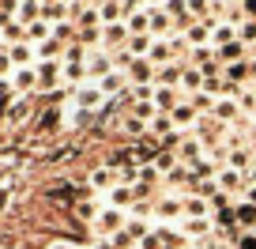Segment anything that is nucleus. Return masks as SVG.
I'll use <instances>...</instances> for the list:
<instances>
[{"mask_svg":"<svg viewBox=\"0 0 256 249\" xmlns=\"http://www.w3.org/2000/svg\"><path fill=\"white\" fill-rule=\"evenodd\" d=\"M124 129H128V132H132V136H140V132H144V125H140V121H136V117H124Z\"/></svg>","mask_w":256,"mask_h":249,"instance_id":"473e14b6","label":"nucleus"},{"mask_svg":"<svg viewBox=\"0 0 256 249\" xmlns=\"http://www.w3.org/2000/svg\"><path fill=\"white\" fill-rule=\"evenodd\" d=\"M56 121H60V113H56V110H46V113H42V117H38V129H56Z\"/></svg>","mask_w":256,"mask_h":249,"instance_id":"ddd939ff","label":"nucleus"},{"mask_svg":"<svg viewBox=\"0 0 256 249\" xmlns=\"http://www.w3.org/2000/svg\"><path fill=\"white\" fill-rule=\"evenodd\" d=\"M8 208V189H0V211Z\"/></svg>","mask_w":256,"mask_h":249,"instance_id":"a19ab883","label":"nucleus"},{"mask_svg":"<svg viewBox=\"0 0 256 249\" xmlns=\"http://www.w3.org/2000/svg\"><path fill=\"white\" fill-rule=\"evenodd\" d=\"M204 38H208V27H204V23L188 27V42H204Z\"/></svg>","mask_w":256,"mask_h":249,"instance_id":"5701e85b","label":"nucleus"},{"mask_svg":"<svg viewBox=\"0 0 256 249\" xmlns=\"http://www.w3.org/2000/svg\"><path fill=\"white\" fill-rule=\"evenodd\" d=\"M170 117H174L177 125H188V121H196V110H192V106H177V110L170 113Z\"/></svg>","mask_w":256,"mask_h":249,"instance_id":"1a4fd4ad","label":"nucleus"},{"mask_svg":"<svg viewBox=\"0 0 256 249\" xmlns=\"http://www.w3.org/2000/svg\"><path fill=\"white\" fill-rule=\"evenodd\" d=\"M188 8L196 12V16H204V12H208V0H188Z\"/></svg>","mask_w":256,"mask_h":249,"instance_id":"c9c22d12","label":"nucleus"},{"mask_svg":"<svg viewBox=\"0 0 256 249\" xmlns=\"http://www.w3.org/2000/svg\"><path fill=\"white\" fill-rule=\"evenodd\" d=\"M238 53H241V46H226V49H218L215 61H230V65H234V61H238Z\"/></svg>","mask_w":256,"mask_h":249,"instance_id":"aec40b11","label":"nucleus"},{"mask_svg":"<svg viewBox=\"0 0 256 249\" xmlns=\"http://www.w3.org/2000/svg\"><path fill=\"white\" fill-rule=\"evenodd\" d=\"M26 113H30V102H16V106H8V121L16 125V121H23Z\"/></svg>","mask_w":256,"mask_h":249,"instance_id":"9b49d317","label":"nucleus"},{"mask_svg":"<svg viewBox=\"0 0 256 249\" xmlns=\"http://www.w3.org/2000/svg\"><path fill=\"white\" fill-rule=\"evenodd\" d=\"M151 27H154L158 34H166V27H170V16H166V12H154V16H151Z\"/></svg>","mask_w":256,"mask_h":249,"instance_id":"a211bd4d","label":"nucleus"},{"mask_svg":"<svg viewBox=\"0 0 256 249\" xmlns=\"http://www.w3.org/2000/svg\"><path fill=\"white\" fill-rule=\"evenodd\" d=\"M241 38H245V42H256V19H248V23L241 27Z\"/></svg>","mask_w":256,"mask_h":249,"instance_id":"c756f323","label":"nucleus"},{"mask_svg":"<svg viewBox=\"0 0 256 249\" xmlns=\"http://www.w3.org/2000/svg\"><path fill=\"white\" fill-rule=\"evenodd\" d=\"M56 80V65H42V76H38V83H53Z\"/></svg>","mask_w":256,"mask_h":249,"instance_id":"393cba45","label":"nucleus"},{"mask_svg":"<svg viewBox=\"0 0 256 249\" xmlns=\"http://www.w3.org/2000/svg\"><path fill=\"white\" fill-rule=\"evenodd\" d=\"M128 31H132V34H144V31H147V19H144V16H132V23H128Z\"/></svg>","mask_w":256,"mask_h":249,"instance_id":"c85d7f7f","label":"nucleus"},{"mask_svg":"<svg viewBox=\"0 0 256 249\" xmlns=\"http://www.w3.org/2000/svg\"><path fill=\"white\" fill-rule=\"evenodd\" d=\"M128 72H132V76H136L140 83H144L147 76H151V68H147V61H132V68H128Z\"/></svg>","mask_w":256,"mask_h":249,"instance_id":"dca6fc26","label":"nucleus"},{"mask_svg":"<svg viewBox=\"0 0 256 249\" xmlns=\"http://www.w3.org/2000/svg\"><path fill=\"white\" fill-rule=\"evenodd\" d=\"M200 72H204V76H215V72H218V61H215V57H211V61H204Z\"/></svg>","mask_w":256,"mask_h":249,"instance_id":"72a5a7b5","label":"nucleus"},{"mask_svg":"<svg viewBox=\"0 0 256 249\" xmlns=\"http://www.w3.org/2000/svg\"><path fill=\"white\" fill-rule=\"evenodd\" d=\"M248 200H252V204H256V185H252V189H248Z\"/></svg>","mask_w":256,"mask_h":249,"instance_id":"a18cd8bd","label":"nucleus"},{"mask_svg":"<svg viewBox=\"0 0 256 249\" xmlns=\"http://www.w3.org/2000/svg\"><path fill=\"white\" fill-rule=\"evenodd\" d=\"M245 12H248V16H256V0H245Z\"/></svg>","mask_w":256,"mask_h":249,"instance_id":"37998d69","label":"nucleus"},{"mask_svg":"<svg viewBox=\"0 0 256 249\" xmlns=\"http://www.w3.org/2000/svg\"><path fill=\"white\" fill-rule=\"evenodd\" d=\"M120 42H128V27L124 23H110L106 27V46H120Z\"/></svg>","mask_w":256,"mask_h":249,"instance_id":"f03ea898","label":"nucleus"},{"mask_svg":"<svg viewBox=\"0 0 256 249\" xmlns=\"http://www.w3.org/2000/svg\"><path fill=\"white\" fill-rule=\"evenodd\" d=\"M252 230H256V226H252Z\"/></svg>","mask_w":256,"mask_h":249,"instance_id":"3c124183","label":"nucleus"},{"mask_svg":"<svg viewBox=\"0 0 256 249\" xmlns=\"http://www.w3.org/2000/svg\"><path fill=\"white\" fill-rule=\"evenodd\" d=\"M154 102H158V110H170V113L177 110V98H174V91H158V95H154Z\"/></svg>","mask_w":256,"mask_h":249,"instance_id":"9d476101","label":"nucleus"},{"mask_svg":"<svg viewBox=\"0 0 256 249\" xmlns=\"http://www.w3.org/2000/svg\"><path fill=\"white\" fill-rule=\"evenodd\" d=\"M252 185H256V166H252Z\"/></svg>","mask_w":256,"mask_h":249,"instance_id":"09e8293b","label":"nucleus"},{"mask_svg":"<svg viewBox=\"0 0 256 249\" xmlns=\"http://www.w3.org/2000/svg\"><path fill=\"white\" fill-rule=\"evenodd\" d=\"M132 241H136V238H132L128 230H117V234H113V245H117V249H128Z\"/></svg>","mask_w":256,"mask_h":249,"instance_id":"4be33fe9","label":"nucleus"},{"mask_svg":"<svg viewBox=\"0 0 256 249\" xmlns=\"http://www.w3.org/2000/svg\"><path fill=\"white\" fill-rule=\"evenodd\" d=\"M90 181H94V189H110V185H113V166L94 170V174H90Z\"/></svg>","mask_w":256,"mask_h":249,"instance_id":"423d86ee","label":"nucleus"},{"mask_svg":"<svg viewBox=\"0 0 256 249\" xmlns=\"http://www.w3.org/2000/svg\"><path fill=\"white\" fill-rule=\"evenodd\" d=\"M238 249H256V230L241 234V238H238Z\"/></svg>","mask_w":256,"mask_h":249,"instance_id":"a878e982","label":"nucleus"},{"mask_svg":"<svg viewBox=\"0 0 256 249\" xmlns=\"http://www.w3.org/2000/svg\"><path fill=\"white\" fill-rule=\"evenodd\" d=\"M170 125H174V117H166V113L154 117V132H170Z\"/></svg>","mask_w":256,"mask_h":249,"instance_id":"bb28decb","label":"nucleus"},{"mask_svg":"<svg viewBox=\"0 0 256 249\" xmlns=\"http://www.w3.org/2000/svg\"><path fill=\"white\" fill-rule=\"evenodd\" d=\"M200 83H204V72H196V68H188V72H184V87H192V91H196Z\"/></svg>","mask_w":256,"mask_h":249,"instance_id":"6ab92c4d","label":"nucleus"},{"mask_svg":"<svg viewBox=\"0 0 256 249\" xmlns=\"http://www.w3.org/2000/svg\"><path fill=\"white\" fill-rule=\"evenodd\" d=\"M184 177H188V174H184V170H170V185H181Z\"/></svg>","mask_w":256,"mask_h":249,"instance_id":"e433bc0d","label":"nucleus"},{"mask_svg":"<svg viewBox=\"0 0 256 249\" xmlns=\"http://www.w3.org/2000/svg\"><path fill=\"white\" fill-rule=\"evenodd\" d=\"M132 4H140V0H124V8H132Z\"/></svg>","mask_w":256,"mask_h":249,"instance_id":"49530a36","label":"nucleus"},{"mask_svg":"<svg viewBox=\"0 0 256 249\" xmlns=\"http://www.w3.org/2000/svg\"><path fill=\"white\" fill-rule=\"evenodd\" d=\"M8 57H12V61H16V65H23V61H30V49H26V46H19V42H16Z\"/></svg>","mask_w":256,"mask_h":249,"instance_id":"f3484780","label":"nucleus"},{"mask_svg":"<svg viewBox=\"0 0 256 249\" xmlns=\"http://www.w3.org/2000/svg\"><path fill=\"white\" fill-rule=\"evenodd\" d=\"M94 38H98V31H94V27H87V31L80 34V42H94Z\"/></svg>","mask_w":256,"mask_h":249,"instance_id":"ea45409f","label":"nucleus"},{"mask_svg":"<svg viewBox=\"0 0 256 249\" xmlns=\"http://www.w3.org/2000/svg\"><path fill=\"white\" fill-rule=\"evenodd\" d=\"M19 87H34V72H23V76H19Z\"/></svg>","mask_w":256,"mask_h":249,"instance_id":"58836bf2","label":"nucleus"},{"mask_svg":"<svg viewBox=\"0 0 256 249\" xmlns=\"http://www.w3.org/2000/svg\"><path fill=\"white\" fill-rule=\"evenodd\" d=\"M26 38H30V42H46V38H49V27H46V19H34V23L26 27Z\"/></svg>","mask_w":256,"mask_h":249,"instance_id":"39448f33","label":"nucleus"},{"mask_svg":"<svg viewBox=\"0 0 256 249\" xmlns=\"http://www.w3.org/2000/svg\"><path fill=\"white\" fill-rule=\"evenodd\" d=\"M177 211H181V204H177V200H162L158 204V215H177Z\"/></svg>","mask_w":256,"mask_h":249,"instance_id":"b1692460","label":"nucleus"},{"mask_svg":"<svg viewBox=\"0 0 256 249\" xmlns=\"http://www.w3.org/2000/svg\"><path fill=\"white\" fill-rule=\"evenodd\" d=\"M46 200H56V204H76V200H80V193H76L72 185H68V189H49Z\"/></svg>","mask_w":256,"mask_h":249,"instance_id":"20e7f679","label":"nucleus"},{"mask_svg":"<svg viewBox=\"0 0 256 249\" xmlns=\"http://www.w3.org/2000/svg\"><path fill=\"white\" fill-rule=\"evenodd\" d=\"M218 181H222V189H241V174H238V170H226Z\"/></svg>","mask_w":256,"mask_h":249,"instance_id":"4468645a","label":"nucleus"},{"mask_svg":"<svg viewBox=\"0 0 256 249\" xmlns=\"http://www.w3.org/2000/svg\"><path fill=\"white\" fill-rule=\"evenodd\" d=\"M98 16H102V19H117L120 4H117V0H98Z\"/></svg>","mask_w":256,"mask_h":249,"instance_id":"6e6552de","label":"nucleus"},{"mask_svg":"<svg viewBox=\"0 0 256 249\" xmlns=\"http://www.w3.org/2000/svg\"><path fill=\"white\" fill-rule=\"evenodd\" d=\"M184 211H188V219H204L208 215V204L200 196H192V200H184Z\"/></svg>","mask_w":256,"mask_h":249,"instance_id":"0eeeda50","label":"nucleus"},{"mask_svg":"<svg viewBox=\"0 0 256 249\" xmlns=\"http://www.w3.org/2000/svg\"><path fill=\"white\" fill-rule=\"evenodd\" d=\"M53 249H68V245H53Z\"/></svg>","mask_w":256,"mask_h":249,"instance_id":"8fccbe9b","label":"nucleus"},{"mask_svg":"<svg viewBox=\"0 0 256 249\" xmlns=\"http://www.w3.org/2000/svg\"><path fill=\"white\" fill-rule=\"evenodd\" d=\"M0 8H4V12H16V0H0Z\"/></svg>","mask_w":256,"mask_h":249,"instance_id":"79ce46f5","label":"nucleus"},{"mask_svg":"<svg viewBox=\"0 0 256 249\" xmlns=\"http://www.w3.org/2000/svg\"><path fill=\"white\" fill-rule=\"evenodd\" d=\"M132 196H136V193H132V189H128V185H124V189H117V193H113V200H117V204H128V200H132Z\"/></svg>","mask_w":256,"mask_h":249,"instance_id":"2f4dec72","label":"nucleus"},{"mask_svg":"<svg viewBox=\"0 0 256 249\" xmlns=\"http://www.w3.org/2000/svg\"><path fill=\"white\" fill-rule=\"evenodd\" d=\"M94 249H117V245H113V241H98Z\"/></svg>","mask_w":256,"mask_h":249,"instance_id":"c03bdc74","label":"nucleus"},{"mask_svg":"<svg viewBox=\"0 0 256 249\" xmlns=\"http://www.w3.org/2000/svg\"><path fill=\"white\" fill-rule=\"evenodd\" d=\"M234 215H238V223H241V226H256V204H252V200H245L241 208H234Z\"/></svg>","mask_w":256,"mask_h":249,"instance_id":"7ed1b4c3","label":"nucleus"},{"mask_svg":"<svg viewBox=\"0 0 256 249\" xmlns=\"http://www.w3.org/2000/svg\"><path fill=\"white\" fill-rule=\"evenodd\" d=\"M53 34H56V38H60V42H68V38L76 42V27H72V23H60V27H56Z\"/></svg>","mask_w":256,"mask_h":249,"instance_id":"412c9836","label":"nucleus"},{"mask_svg":"<svg viewBox=\"0 0 256 249\" xmlns=\"http://www.w3.org/2000/svg\"><path fill=\"white\" fill-rule=\"evenodd\" d=\"M76 215H80V219H98L94 215V204H76Z\"/></svg>","mask_w":256,"mask_h":249,"instance_id":"cd10ccee","label":"nucleus"},{"mask_svg":"<svg viewBox=\"0 0 256 249\" xmlns=\"http://www.w3.org/2000/svg\"><path fill=\"white\" fill-rule=\"evenodd\" d=\"M248 72H252V65H241V61H234V65L226 68V76H230V80H245Z\"/></svg>","mask_w":256,"mask_h":249,"instance_id":"f8f14e48","label":"nucleus"},{"mask_svg":"<svg viewBox=\"0 0 256 249\" xmlns=\"http://www.w3.org/2000/svg\"><path fill=\"white\" fill-rule=\"evenodd\" d=\"M151 57H154V61H170V46H154Z\"/></svg>","mask_w":256,"mask_h":249,"instance_id":"f704fd0d","label":"nucleus"},{"mask_svg":"<svg viewBox=\"0 0 256 249\" xmlns=\"http://www.w3.org/2000/svg\"><path fill=\"white\" fill-rule=\"evenodd\" d=\"M215 38H218V46H222V42L234 38V31H230V27H222V31H215Z\"/></svg>","mask_w":256,"mask_h":249,"instance_id":"4c0bfd02","label":"nucleus"},{"mask_svg":"<svg viewBox=\"0 0 256 249\" xmlns=\"http://www.w3.org/2000/svg\"><path fill=\"white\" fill-rule=\"evenodd\" d=\"M154 170H174V155H158V159H154Z\"/></svg>","mask_w":256,"mask_h":249,"instance_id":"7c9ffc66","label":"nucleus"},{"mask_svg":"<svg viewBox=\"0 0 256 249\" xmlns=\"http://www.w3.org/2000/svg\"><path fill=\"white\" fill-rule=\"evenodd\" d=\"M94 226H98L102 234H117L120 226H124V219H120V211H102V215L94 219Z\"/></svg>","mask_w":256,"mask_h":249,"instance_id":"f257e3e1","label":"nucleus"},{"mask_svg":"<svg viewBox=\"0 0 256 249\" xmlns=\"http://www.w3.org/2000/svg\"><path fill=\"white\" fill-rule=\"evenodd\" d=\"M252 80H256V61H252Z\"/></svg>","mask_w":256,"mask_h":249,"instance_id":"de8ad7c7","label":"nucleus"},{"mask_svg":"<svg viewBox=\"0 0 256 249\" xmlns=\"http://www.w3.org/2000/svg\"><path fill=\"white\" fill-rule=\"evenodd\" d=\"M87 68H90V72H102V76H106V72H110V57H102V53L90 57V65H87Z\"/></svg>","mask_w":256,"mask_h":249,"instance_id":"2eb2a0df","label":"nucleus"}]
</instances>
